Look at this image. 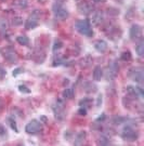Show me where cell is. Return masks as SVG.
I'll return each mask as SVG.
<instances>
[{"mask_svg": "<svg viewBox=\"0 0 144 146\" xmlns=\"http://www.w3.org/2000/svg\"><path fill=\"white\" fill-rule=\"evenodd\" d=\"M75 28L76 31L81 34L83 36H87V37H91L93 35V31H92V27L90 25L89 21L87 20H80V21H77L76 24H75Z\"/></svg>", "mask_w": 144, "mask_h": 146, "instance_id": "6da1fadb", "label": "cell"}, {"mask_svg": "<svg viewBox=\"0 0 144 146\" xmlns=\"http://www.w3.org/2000/svg\"><path fill=\"white\" fill-rule=\"evenodd\" d=\"M52 12H53V14H54V16L57 19L62 20V21L66 20L67 17L69 16V12L67 11L66 8L62 7L61 5H57V3L53 5V7H52Z\"/></svg>", "mask_w": 144, "mask_h": 146, "instance_id": "7a4b0ae2", "label": "cell"}, {"mask_svg": "<svg viewBox=\"0 0 144 146\" xmlns=\"http://www.w3.org/2000/svg\"><path fill=\"white\" fill-rule=\"evenodd\" d=\"M41 129H42L41 122H39V121L36 119L29 121L25 127V131L27 133H29V134H36L39 131H41Z\"/></svg>", "mask_w": 144, "mask_h": 146, "instance_id": "3957f363", "label": "cell"}, {"mask_svg": "<svg viewBox=\"0 0 144 146\" xmlns=\"http://www.w3.org/2000/svg\"><path fill=\"white\" fill-rule=\"evenodd\" d=\"M119 72V65L117 63L113 61L109 63V65L107 66V70H106V78L108 80H114L116 78V76L118 75Z\"/></svg>", "mask_w": 144, "mask_h": 146, "instance_id": "277c9868", "label": "cell"}, {"mask_svg": "<svg viewBox=\"0 0 144 146\" xmlns=\"http://www.w3.org/2000/svg\"><path fill=\"white\" fill-rule=\"evenodd\" d=\"M121 136H123V139L125 141L132 142V141H135V140L138 139L139 134H138L133 129H131L130 127H126V128L123 129V133H121Z\"/></svg>", "mask_w": 144, "mask_h": 146, "instance_id": "5b68a950", "label": "cell"}, {"mask_svg": "<svg viewBox=\"0 0 144 146\" xmlns=\"http://www.w3.org/2000/svg\"><path fill=\"white\" fill-rule=\"evenodd\" d=\"M38 20H39V12L36 10L34 11L31 13V15L27 19V21L25 23V27L27 29H33V28L37 27V25H38Z\"/></svg>", "mask_w": 144, "mask_h": 146, "instance_id": "8992f818", "label": "cell"}, {"mask_svg": "<svg viewBox=\"0 0 144 146\" xmlns=\"http://www.w3.org/2000/svg\"><path fill=\"white\" fill-rule=\"evenodd\" d=\"M129 36L131 40H140L142 38V27L138 24L132 25L129 31Z\"/></svg>", "mask_w": 144, "mask_h": 146, "instance_id": "52a82bcc", "label": "cell"}, {"mask_svg": "<svg viewBox=\"0 0 144 146\" xmlns=\"http://www.w3.org/2000/svg\"><path fill=\"white\" fill-rule=\"evenodd\" d=\"M53 111H54V116L57 119H63L64 118V103L60 100H57V103L53 105Z\"/></svg>", "mask_w": 144, "mask_h": 146, "instance_id": "ba28073f", "label": "cell"}, {"mask_svg": "<svg viewBox=\"0 0 144 146\" xmlns=\"http://www.w3.org/2000/svg\"><path fill=\"white\" fill-rule=\"evenodd\" d=\"M78 10H79V13H81L83 15H89L91 12H93V7L88 1H82L81 3L78 5Z\"/></svg>", "mask_w": 144, "mask_h": 146, "instance_id": "9c48e42d", "label": "cell"}, {"mask_svg": "<svg viewBox=\"0 0 144 146\" xmlns=\"http://www.w3.org/2000/svg\"><path fill=\"white\" fill-rule=\"evenodd\" d=\"M130 76L133 81L135 82H139V84H142L143 82V79H144V74L142 68H135L133 69L131 73H130Z\"/></svg>", "mask_w": 144, "mask_h": 146, "instance_id": "30bf717a", "label": "cell"}, {"mask_svg": "<svg viewBox=\"0 0 144 146\" xmlns=\"http://www.w3.org/2000/svg\"><path fill=\"white\" fill-rule=\"evenodd\" d=\"M3 56H5V60H7L8 62H10V63H16L17 60H19V56H17V54L15 53V51L10 50V49L5 50V53H3Z\"/></svg>", "mask_w": 144, "mask_h": 146, "instance_id": "8fae6325", "label": "cell"}, {"mask_svg": "<svg viewBox=\"0 0 144 146\" xmlns=\"http://www.w3.org/2000/svg\"><path fill=\"white\" fill-rule=\"evenodd\" d=\"M94 48H95L97 51L103 53L107 50V43H106V41L100 39V40H97V41L94 42Z\"/></svg>", "mask_w": 144, "mask_h": 146, "instance_id": "7c38bea8", "label": "cell"}, {"mask_svg": "<svg viewBox=\"0 0 144 146\" xmlns=\"http://www.w3.org/2000/svg\"><path fill=\"white\" fill-rule=\"evenodd\" d=\"M104 15H103L102 11H95L92 15V23L94 25H100L103 22Z\"/></svg>", "mask_w": 144, "mask_h": 146, "instance_id": "4fadbf2b", "label": "cell"}, {"mask_svg": "<svg viewBox=\"0 0 144 146\" xmlns=\"http://www.w3.org/2000/svg\"><path fill=\"white\" fill-rule=\"evenodd\" d=\"M86 135H87L86 131H80L79 133H77V135L75 137L74 144H75V145H81V144H83L85 139H86Z\"/></svg>", "mask_w": 144, "mask_h": 146, "instance_id": "5bb4252c", "label": "cell"}, {"mask_svg": "<svg viewBox=\"0 0 144 146\" xmlns=\"http://www.w3.org/2000/svg\"><path fill=\"white\" fill-rule=\"evenodd\" d=\"M103 77V69L101 66H95L93 70V79L95 81H100Z\"/></svg>", "mask_w": 144, "mask_h": 146, "instance_id": "9a60e30c", "label": "cell"}, {"mask_svg": "<svg viewBox=\"0 0 144 146\" xmlns=\"http://www.w3.org/2000/svg\"><path fill=\"white\" fill-rule=\"evenodd\" d=\"M135 52L139 56H143L144 55V42L140 41L137 46H135Z\"/></svg>", "mask_w": 144, "mask_h": 146, "instance_id": "2e32d148", "label": "cell"}, {"mask_svg": "<svg viewBox=\"0 0 144 146\" xmlns=\"http://www.w3.org/2000/svg\"><path fill=\"white\" fill-rule=\"evenodd\" d=\"M9 28V22L5 19H0V33H5Z\"/></svg>", "mask_w": 144, "mask_h": 146, "instance_id": "e0dca14e", "label": "cell"}, {"mask_svg": "<svg viewBox=\"0 0 144 146\" xmlns=\"http://www.w3.org/2000/svg\"><path fill=\"white\" fill-rule=\"evenodd\" d=\"M16 41L19 42L20 44H22V46H27L29 43V39H28V37L26 36H19L16 38Z\"/></svg>", "mask_w": 144, "mask_h": 146, "instance_id": "ac0fdd59", "label": "cell"}, {"mask_svg": "<svg viewBox=\"0 0 144 146\" xmlns=\"http://www.w3.org/2000/svg\"><path fill=\"white\" fill-rule=\"evenodd\" d=\"M63 96L65 99H72L74 96V90L72 88H66L63 91Z\"/></svg>", "mask_w": 144, "mask_h": 146, "instance_id": "d6986e66", "label": "cell"}, {"mask_svg": "<svg viewBox=\"0 0 144 146\" xmlns=\"http://www.w3.org/2000/svg\"><path fill=\"white\" fill-rule=\"evenodd\" d=\"M130 58H131V53L129 52V51H127V52H123V54H121V60H123V61H125V62L129 61Z\"/></svg>", "mask_w": 144, "mask_h": 146, "instance_id": "ffe728a7", "label": "cell"}, {"mask_svg": "<svg viewBox=\"0 0 144 146\" xmlns=\"http://www.w3.org/2000/svg\"><path fill=\"white\" fill-rule=\"evenodd\" d=\"M62 47H63V43H62V41H60V40H57V41L54 42V46H53V51L55 52L57 50H60Z\"/></svg>", "mask_w": 144, "mask_h": 146, "instance_id": "44dd1931", "label": "cell"}, {"mask_svg": "<svg viewBox=\"0 0 144 146\" xmlns=\"http://www.w3.org/2000/svg\"><path fill=\"white\" fill-rule=\"evenodd\" d=\"M8 121H9V123H10L11 128H12L13 130L15 131V132H19V129H17V127H16L15 121H14V120L12 119V118H9V119H8Z\"/></svg>", "mask_w": 144, "mask_h": 146, "instance_id": "7402d4cb", "label": "cell"}, {"mask_svg": "<svg viewBox=\"0 0 144 146\" xmlns=\"http://www.w3.org/2000/svg\"><path fill=\"white\" fill-rule=\"evenodd\" d=\"M99 144H101V145H107V144H109V140H108L107 137H105V136H102V137H100Z\"/></svg>", "mask_w": 144, "mask_h": 146, "instance_id": "603a6c76", "label": "cell"}, {"mask_svg": "<svg viewBox=\"0 0 144 146\" xmlns=\"http://www.w3.org/2000/svg\"><path fill=\"white\" fill-rule=\"evenodd\" d=\"M123 121H125V118H123V117H115L114 118V123L115 125H120Z\"/></svg>", "mask_w": 144, "mask_h": 146, "instance_id": "cb8c5ba5", "label": "cell"}, {"mask_svg": "<svg viewBox=\"0 0 144 146\" xmlns=\"http://www.w3.org/2000/svg\"><path fill=\"white\" fill-rule=\"evenodd\" d=\"M16 3L20 5L21 8H26V7H27V3H28V1H27V0H17Z\"/></svg>", "mask_w": 144, "mask_h": 146, "instance_id": "d4e9b609", "label": "cell"}, {"mask_svg": "<svg viewBox=\"0 0 144 146\" xmlns=\"http://www.w3.org/2000/svg\"><path fill=\"white\" fill-rule=\"evenodd\" d=\"M19 90H20L21 92H23V93H29V92H31V90L27 89L26 86H20V87H19Z\"/></svg>", "mask_w": 144, "mask_h": 146, "instance_id": "484cf974", "label": "cell"}, {"mask_svg": "<svg viewBox=\"0 0 144 146\" xmlns=\"http://www.w3.org/2000/svg\"><path fill=\"white\" fill-rule=\"evenodd\" d=\"M23 23L22 21V19L21 17H15V19H13V24H14V26H19Z\"/></svg>", "mask_w": 144, "mask_h": 146, "instance_id": "4316f807", "label": "cell"}, {"mask_svg": "<svg viewBox=\"0 0 144 146\" xmlns=\"http://www.w3.org/2000/svg\"><path fill=\"white\" fill-rule=\"evenodd\" d=\"M78 115L79 116H86L87 115V110H86V108H79V110H78Z\"/></svg>", "mask_w": 144, "mask_h": 146, "instance_id": "83f0119b", "label": "cell"}, {"mask_svg": "<svg viewBox=\"0 0 144 146\" xmlns=\"http://www.w3.org/2000/svg\"><path fill=\"white\" fill-rule=\"evenodd\" d=\"M5 129L3 125H0V135H5Z\"/></svg>", "mask_w": 144, "mask_h": 146, "instance_id": "f1b7e54d", "label": "cell"}, {"mask_svg": "<svg viewBox=\"0 0 144 146\" xmlns=\"http://www.w3.org/2000/svg\"><path fill=\"white\" fill-rule=\"evenodd\" d=\"M101 103H102V95H99V96H98V103H97V106H98V107H100Z\"/></svg>", "mask_w": 144, "mask_h": 146, "instance_id": "f546056e", "label": "cell"}, {"mask_svg": "<svg viewBox=\"0 0 144 146\" xmlns=\"http://www.w3.org/2000/svg\"><path fill=\"white\" fill-rule=\"evenodd\" d=\"M20 73H22V68H16L15 72H13V76H16L17 74H20Z\"/></svg>", "mask_w": 144, "mask_h": 146, "instance_id": "4dcf8cb0", "label": "cell"}, {"mask_svg": "<svg viewBox=\"0 0 144 146\" xmlns=\"http://www.w3.org/2000/svg\"><path fill=\"white\" fill-rule=\"evenodd\" d=\"M94 2H98V3H100V2H105L106 0H93Z\"/></svg>", "mask_w": 144, "mask_h": 146, "instance_id": "1f68e13d", "label": "cell"}, {"mask_svg": "<svg viewBox=\"0 0 144 146\" xmlns=\"http://www.w3.org/2000/svg\"><path fill=\"white\" fill-rule=\"evenodd\" d=\"M57 2H64V1H66V0H55Z\"/></svg>", "mask_w": 144, "mask_h": 146, "instance_id": "d6a6232c", "label": "cell"}]
</instances>
